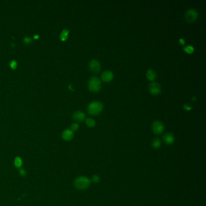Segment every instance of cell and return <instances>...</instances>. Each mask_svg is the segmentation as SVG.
Segmentation results:
<instances>
[{
	"label": "cell",
	"mask_w": 206,
	"mask_h": 206,
	"mask_svg": "<svg viewBox=\"0 0 206 206\" xmlns=\"http://www.w3.org/2000/svg\"><path fill=\"white\" fill-rule=\"evenodd\" d=\"M68 33H69V31L67 30H62L61 35H60V38L62 40V41H65L67 40L68 36Z\"/></svg>",
	"instance_id": "14"
},
{
	"label": "cell",
	"mask_w": 206,
	"mask_h": 206,
	"mask_svg": "<svg viewBox=\"0 0 206 206\" xmlns=\"http://www.w3.org/2000/svg\"><path fill=\"white\" fill-rule=\"evenodd\" d=\"M180 42L181 44L184 45L185 43V40H184L183 39H180Z\"/></svg>",
	"instance_id": "24"
},
{
	"label": "cell",
	"mask_w": 206,
	"mask_h": 206,
	"mask_svg": "<svg viewBox=\"0 0 206 206\" xmlns=\"http://www.w3.org/2000/svg\"><path fill=\"white\" fill-rule=\"evenodd\" d=\"M146 77L147 79L151 81H154L157 77L156 73L152 69L148 70L146 73Z\"/></svg>",
	"instance_id": "12"
},
{
	"label": "cell",
	"mask_w": 206,
	"mask_h": 206,
	"mask_svg": "<svg viewBox=\"0 0 206 206\" xmlns=\"http://www.w3.org/2000/svg\"><path fill=\"white\" fill-rule=\"evenodd\" d=\"M163 141L167 145H171L175 142V137L172 133H166L163 135Z\"/></svg>",
	"instance_id": "9"
},
{
	"label": "cell",
	"mask_w": 206,
	"mask_h": 206,
	"mask_svg": "<svg viewBox=\"0 0 206 206\" xmlns=\"http://www.w3.org/2000/svg\"><path fill=\"white\" fill-rule=\"evenodd\" d=\"M73 118L74 120L81 122L85 119V115L82 111H77L73 114Z\"/></svg>",
	"instance_id": "11"
},
{
	"label": "cell",
	"mask_w": 206,
	"mask_h": 206,
	"mask_svg": "<svg viewBox=\"0 0 206 206\" xmlns=\"http://www.w3.org/2000/svg\"><path fill=\"white\" fill-rule=\"evenodd\" d=\"M198 17V12L193 9L188 10L185 15V21L189 23H192L196 21Z\"/></svg>",
	"instance_id": "4"
},
{
	"label": "cell",
	"mask_w": 206,
	"mask_h": 206,
	"mask_svg": "<svg viewBox=\"0 0 206 206\" xmlns=\"http://www.w3.org/2000/svg\"><path fill=\"white\" fill-rule=\"evenodd\" d=\"M62 139L66 141L71 140L74 137V132L71 129H65L62 134Z\"/></svg>",
	"instance_id": "10"
},
{
	"label": "cell",
	"mask_w": 206,
	"mask_h": 206,
	"mask_svg": "<svg viewBox=\"0 0 206 206\" xmlns=\"http://www.w3.org/2000/svg\"><path fill=\"white\" fill-rule=\"evenodd\" d=\"M79 124L76 123H74L71 125V130L73 132V131H76L79 129Z\"/></svg>",
	"instance_id": "19"
},
{
	"label": "cell",
	"mask_w": 206,
	"mask_h": 206,
	"mask_svg": "<svg viewBox=\"0 0 206 206\" xmlns=\"http://www.w3.org/2000/svg\"><path fill=\"white\" fill-rule=\"evenodd\" d=\"M22 160L21 159V157H17L15 159V161H14V165L17 168H20L21 166H22Z\"/></svg>",
	"instance_id": "16"
},
{
	"label": "cell",
	"mask_w": 206,
	"mask_h": 206,
	"mask_svg": "<svg viewBox=\"0 0 206 206\" xmlns=\"http://www.w3.org/2000/svg\"><path fill=\"white\" fill-rule=\"evenodd\" d=\"M184 51L188 54H192L194 52V48L191 45H187L184 48Z\"/></svg>",
	"instance_id": "17"
},
{
	"label": "cell",
	"mask_w": 206,
	"mask_h": 206,
	"mask_svg": "<svg viewBox=\"0 0 206 206\" xmlns=\"http://www.w3.org/2000/svg\"><path fill=\"white\" fill-rule=\"evenodd\" d=\"M38 37H39L38 36H34V38H38Z\"/></svg>",
	"instance_id": "25"
},
{
	"label": "cell",
	"mask_w": 206,
	"mask_h": 206,
	"mask_svg": "<svg viewBox=\"0 0 206 206\" xmlns=\"http://www.w3.org/2000/svg\"><path fill=\"white\" fill-rule=\"evenodd\" d=\"M101 63L97 60H92L89 63V69L93 73H98L101 70Z\"/></svg>",
	"instance_id": "7"
},
{
	"label": "cell",
	"mask_w": 206,
	"mask_h": 206,
	"mask_svg": "<svg viewBox=\"0 0 206 206\" xmlns=\"http://www.w3.org/2000/svg\"><path fill=\"white\" fill-rule=\"evenodd\" d=\"M162 145V141L160 139L155 138L152 142V147L155 149H158Z\"/></svg>",
	"instance_id": "13"
},
{
	"label": "cell",
	"mask_w": 206,
	"mask_h": 206,
	"mask_svg": "<svg viewBox=\"0 0 206 206\" xmlns=\"http://www.w3.org/2000/svg\"><path fill=\"white\" fill-rule=\"evenodd\" d=\"M89 90L94 93H97L101 88V80L97 77H92L88 83Z\"/></svg>",
	"instance_id": "3"
},
{
	"label": "cell",
	"mask_w": 206,
	"mask_h": 206,
	"mask_svg": "<svg viewBox=\"0 0 206 206\" xmlns=\"http://www.w3.org/2000/svg\"><path fill=\"white\" fill-rule=\"evenodd\" d=\"M113 77H114V75H113V72L111 71L107 70V71H104L102 74L101 78L103 82H109L113 80Z\"/></svg>",
	"instance_id": "8"
},
{
	"label": "cell",
	"mask_w": 206,
	"mask_h": 206,
	"mask_svg": "<svg viewBox=\"0 0 206 206\" xmlns=\"http://www.w3.org/2000/svg\"><path fill=\"white\" fill-rule=\"evenodd\" d=\"M149 90L153 95H158L161 93L162 89L160 84L157 82H151L149 85Z\"/></svg>",
	"instance_id": "6"
},
{
	"label": "cell",
	"mask_w": 206,
	"mask_h": 206,
	"mask_svg": "<svg viewBox=\"0 0 206 206\" xmlns=\"http://www.w3.org/2000/svg\"><path fill=\"white\" fill-rule=\"evenodd\" d=\"M103 104L99 102H93L88 106V112L91 115H97L103 110Z\"/></svg>",
	"instance_id": "2"
},
{
	"label": "cell",
	"mask_w": 206,
	"mask_h": 206,
	"mask_svg": "<svg viewBox=\"0 0 206 206\" xmlns=\"http://www.w3.org/2000/svg\"><path fill=\"white\" fill-rule=\"evenodd\" d=\"M85 123L88 127L89 128H93L96 125V122L94 119L91 118H88L85 120Z\"/></svg>",
	"instance_id": "15"
},
{
	"label": "cell",
	"mask_w": 206,
	"mask_h": 206,
	"mask_svg": "<svg viewBox=\"0 0 206 206\" xmlns=\"http://www.w3.org/2000/svg\"><path fill=\"white\" fill-rule=\"evenodd\" d=\"M183 108H184V109H185V110H190V109H192V107L191 106H189V105L187 104L184 105Z\"/></svg>",
	"instance_id": "23"
},
{
	"label": "cell",
	"mask_w": 206,
	"mask_h": 206,
	"mask_svg": "<svg viewBox=\"0 0 206 206\" xmlns=\"http://www.w3.org/2000/svg\"><path fill=\"white\" fill-rule=\"evenodd\" d=\"M101 181V178L98 175H94L91 178V181L94 183H98Z\"/></svg>",
	"instance_id": "18"
},
{
	"label": "cell",
	"mask_w": 206,
	"mask_h": 206,
	"mask_svg": "<svg viewBox=\"0 0 206 206\" xmlns=\"http://www.w3.org/2000/svg\"><path fill=\"white\" fill-rule=\"evenodd\" d=\"M32 39L30 38H28V37H25L24 38V43H25L26 44H29L30 43L32 42Z\"/></svg>",
	"instance_id": "21"
},
{
	"label": "cell",
	"mask_w": 206,
	"mask_h": 206,
	"mask_svg": "<svg viewBox=\"0 0 206 206\" xmlns=\"http://www.w3.org/2000/svg\"><path fill=\"white\" fill-rule=\"evenodd\" d=\"M91 181L86 177L81 176L77 178L74 181V187L79 190H84L91 185Z\"/></svg>",
	"instance_id": "1"
},
{
	"label": "cell",
	"mask_w": 206,
	"mask_h": 206,
	"mask_svg": "<svg viewBox=\"0 0 206 206\" xmlns=\"http://www.w3.org/2000/svg\"><path fill=\"white\" fill-rule=\"evenodd\" d=\"M20 174L22 176H24L26 175V171L23 169H21L20 170Z\"/></svg>",
	"instance_id": "22"
},
{
	"label": "cell",
	"mask_w": 206,
	"mask_h": 206,
	"mask_svg": "<svg viewBox=\"0 0 206 206\" xmlns=\"http://www.w3.org/2000/svg\"><path fill=\"white\" fill-rule=\"evenodd\" d=\"M152 129L155 134L160 135L163 132L164 129H165V126L162 122L156 120L152 124Z\"/></svg>",
	"instance_id": "5"
},
{
	"label": "cell",
	"mask_w": 206,
	"mask_h": 206,
	"mask_svg": "<svg viewBox=\"0 0 206 206\" xmlns=\"http://www.w3.org/2000/svg\"><path fill=\"white\" fill-rule=\"evenodd\" d=\"M10 67L12 68V69H15L17 67V62L15 61H12L10 62Z\"/></svg>",
	"instance_id": "20"
}]
</instances>
